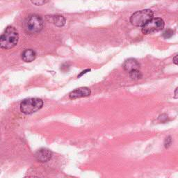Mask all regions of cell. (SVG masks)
Wrapping results in <instances>:
<instances>
[{
  "mask_svg": "<svg viewBox=\"0 0 178 178\" xmlns=\"http://www.w3.org/2000/svg\"><path fill=\"white\" fill-rule=\"evenodd\" d=\"M43 102L41 99L30 98L25 99L20 104V111L22 113L29 115L35 113L43 107Z\"/></svg>",
  "mask_w": 178,
  "mask_h": 178,
  "instance_id": "3957f363",
  "label": "cell"
},
{
  "mask_svg": "<svg viewBox=\"0 0 178 178\" xmlns=\"http://www.w3.org/2000/svg\"><path fill=\"white\" fill-rule=\"evenodd\" d=\"M129 76L132 80H137L142 77V74L139 70H134L129 72Z\"/></svg>",
  "mask_w": 178,
  "mask_h": 178,
  "instance_id": "8fae6325",
  "label": "cell"
},
{
  "mask_svg": "<svg viewBox=\"0 0 178 178\" xmlns=\"http://www.w3.org/2000/svg\"><path fill=\"white\" fill-rule=\"evenodd\" d=\"M90 70H91L90 69H87V70H84V71H83V72H81V73L80 74V75H79V77H81V76H82L83 75H84V74H86V73L87 72H89V71H90Z\"/></svg>",
  "mask_w": 178,
  "mask_h": 178,
  "instance_id": "ac0fdd59",
  "label": "cell"
},
{
  "mask_svg": "<svg viewBox=\"0 0 178 178\" xmlns=\"http://www.w3.org/2000/svg\"><path fill=\"white\" fill-rule=\"evenodd\" d=\"M36 58V53L33 50H26L22 54V58L24 62L30 63Z\"/></svg>",
  "mask_w": 178,
  "mask_h": 178,
  "instance_id": "9c48e42d",
  "label": "cell"
},
{
  "mask_svg": "<svg viewBox=\"0 0 178 178\" xmlns=\"http://www.w3.org/2000/svg\"><path fill=\"white\" fill-rule=\"evenodd\" d=\"M139 68L140 64L134 58H129V59L126 60L123 63V68L124 70L129 72L134 70H139Z\"/></svg>",
  "mask_w": 178,
  "mask_h": 178,
  "instance_id": "ba28073f",
  "label": "cell"
},
{
  "mask_svg": "<svg viewBox=\"0 0 178 178\" xmlns=\"http://www.w3.org/2000/svg\"><path fill=\"white\" fill-rule=\"evenodd\" d=\"M168 119H169V117H168L166 114H162V115L159 116L158 120L161 123H166L168 121Z\"/></svg>",
  "mask_w": 178,
  "mask_h": 178,
  "instance_id": "9a60e30c",
  "label": "cell"
},
{
  "mask_svg": "<svg viewBox=\"0 0 178 178\" xmlns=\"http://www.w3.org/2000/svg\"><path fill=\"white\" fill-rule=\"evenodd\" d=\"M153 18V12L150 9H145L134 13L130 17L132 24L136 27H143Z\"/></svg>",
  "mask_w": 178,
  "mask_h": 178,
  "instance_id": "277c9868",
  "label": "cell"
},
{
  "mask_svg": "<svg viewBox=\"0 0 178 178\" xmlns=\"http://www.w3.org/2000/svg\"><path fill=\"white\" fill-rule=\"evenodd\" d=\"M52 152L49 149L41 148L36 152L35 154V159L38 161L44 163L50 161L52 158Z\"/></svg>",
  "mask_w": 178,
  "mask_h": 178,
  "instance_id": "8992f818",
  "label": "cell"
},
{
  "mask_svg": "<svg viewBox=\"0 0 178 178\" xmlns=\"http://www.w3.org/2000/svg\"><path fill=\"white\" fill-rule=\"evenodd\" d=\"M32 4H34V5H36V6H41V5H44L45 4H47L49 0H31Z\"/></svg>",
  "mask_w": 178,
  "mask_h": 178,
  "instance_id": "4fadbf2b",
  "label": "cell"
},
{
  "mask_svg": "<svg viewBox=\"0 0 178 178\" xmlns=\"http://www.w3.org/2000/svg\"><path fill=\"white\" fill-rule=\"evenodd\" d=\"M43 27V21L41 17L38 15H32L24 20L23 27L27 34H35L41 31Z\"/></svg>",
  "mask_w": 178,
  "mask_h": 178,
  "instance_id": "7a4b0ae2",
  "label": "cell"
},
{
  "mask_svg": "<svg viewBox=\"0 0 178 178\" xmlns=\"http://www.w3.org/2000/svg\"><path fill=\"white\" fill-rule=\"evenodd\" d=\"M51 21L54 23L56 26L61 27L64 26L65 24V17L62 16H59V15H57V16H50Z\"/></svg>",
  "mask_w": 178,
  "mask_h": 178,
  "instance_id": "30bf717a",
  "label": "cell"
},
{
  "mask_svg": "<svg viewBox=\"0 0 178 178\" xmlns=\"http://www.w3.org/2000/svg\"><path fill=\"white\" fill-rule=\"evenodd\" d=\"M173 63L175 65H178V55H176L175 57L173 58Z\"/></svg>",
  "mask_w": 178,
  "mask_h": 178,
  "instance_id": "2e32d148",
  "label": "cell"
},
{
  "mask_svg": "<svg viewBox=\"0 0 178 178\" xmlns=\"http://www.w3.org/2000/svg\"><path fill=\"white\" fill-rule=\"evenodd\" d=\"M174 34V32L172 31V29H167L163 33V36H164V39H170L171 38Z\"/></svg>",
  "mask_w": 178,
  "mask_h": 178,
  "instance_id": "7c38bea8",
  "label": "cell"
},
{
  "mask_svg": "<svg viewBox=\"0 0 178 178\" xmlns=\"http://www.w3.org/2000/svg\"><path fill=\"white\" fill-rule=\"evenodd\" d=\"M164 21L160 17L152 18L146 24L142 27V32L144 34H152L164 29Z\"/></svg>",
  "mask_w": 178,
  "mask_h": 178,
  "instance_id": "5b68a950",
  "label": "cell"
},
{
  "mask_svg": "<svg viewBox=\"0 0 178 178\" xmlns=\"http://www.w3.org/2000/svg\"><path fill=\"white\" fill-rule=\"evenodd\" d=\"M172 143V139L170 136H168L167 138H166L164 141V146L166 148H168V147H169L170 145H171Z\"/></svg>",
  "mask_w": 178,
  "mask_h": 178,
  "instance_id": "5bb4252c",
  "label": "cell"
},
{
  "mask_svg": "<svg viewBox=\"0 0 178 178\" xmlns=\"http://www.w3.org/2000/svg\"><path fill=\"white\" fill-rule=\"evenodd\" d=\"M19 34L14 27L9 26L6 28L0 38V47L2 49L9 50L17 44Z\"/></svg>",
  "mask_w": 178,
  "mask_h": 178,
  "instance_id": "6da1fadb",
  "label": "cell"
},
{
  "mask_svg": "<svg viewBox=\"0 0 178 178\" xmlns=\"http://www.w3.org/2000/svg\"><path fill=\"white\" fill-rule=\"evenodd\" d=\"M91 95V90L87 87H81L75 89L70 94V99H77L80 98L87 97Z\"/></svg>",
  "mask_w": 178,
  "mask_h": 178,
  "instance_id": "52a82bcc",
  "label": "cell"
},
{
  "mask_svg": "<svg viewBox=\"0 0 178 178\" xmlns=\"http://www.w3.org/2000/svg\"><path fill=\"white\" fill-rule=\"evenodd\" d=\"M174 98L175 99H178V87L175 90V92H174Z\"/></svg>",
  "mask_w": 178,
  "mask_h": 178,
  "instance_id": "e0dca14e",
  "label": "cell"
}]
</instances>
